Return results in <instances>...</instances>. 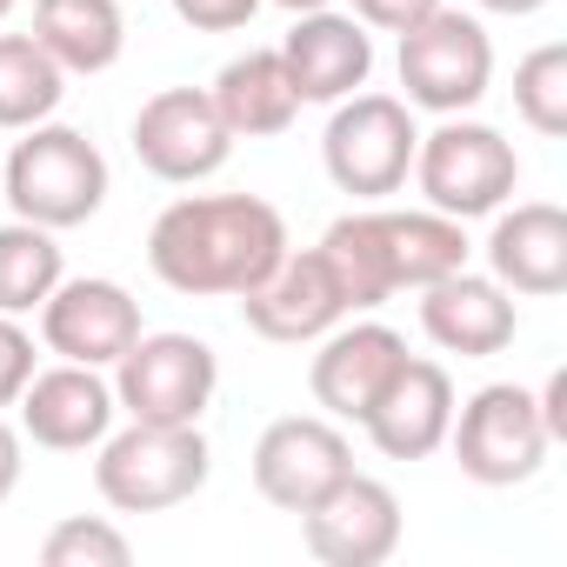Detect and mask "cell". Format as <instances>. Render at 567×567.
<instances>
[{
    "mask_svg": "<svg viewBox=\"0 0 567 567\" xmlns=\"http://www.w3.org/2000/svg\"><path fill=\"white\" fill-rule=\"evenodd\" d=\"M288 254V220L254 194H200V200H174L154 234H147V260L174 295H247L280 267Z\"/></svg>",
    "mask_w": 567,
    "mask_h": 567,
    "instance_id": "cell-1",
    "label": "cell"
},
{
    "mask_svg": "<svg viewBox=\"0 0 567 567\" xmlns=\"http://www.w3.org/2000/svg\"><path fill=\"white\" fill-rule=\"evenodd\" d=\"M207 441L200 427H161V421H134L127 434L101 441V461H94V487L107 507L121 514H161V507H181L207 487Z\"/></svg>",
    "mask_w": 567,
    "mask_h": 567,
    "instance_id": "cell-2",
    "label": "cell"
},
{
    "mask_svg": "<svg viewBox=\"0 0 567 567\" xmlns=\"http://www.w3.org/2000/svg\"><path fill=\"white\" fill-rule=\"evenodd\" d=\"M8 200L34 227H81L107 200V161L74 127H28L8 154Z\"/></svg>",
    "mask_w": 567,
    "mask_h": 567,
    "instance_id": "cell-3",
    "label": "cell"
},
{
    "mask_svg": "<svg viewBox=\"0 0 567 567\" xmlns=\"http://www.w3.org/2000/svg\"><path fill=\"white\" fill-rule=\"evenodd\" d=\"M414 147H421V134H414L408 101H394V94H348L341 114L328 121L321 161H328V174H334L341 194L381 200V194H394L408 181Z\"/></svg>",
    "mask_w": 567,
    "mask_h": 567,
    "instance_id": "cell-4",
    "label": "cell"
},
{
    "mask_svg": "<svg viewBox=\"0 0 567 567\" xmlns=\"http://www.w3.org/2000/svg\"><path fill=\"white\" fill-rule=\"evenodd\" d=\"M414 174H421V194L434 214H454V220H474V214H494L514 181H520V161L514 147L481 127V121H447L434 134H421L414 147Z\"/></svg>",
    "mask_w": 567,
    "mask_h": 567,
    "instance_id": "cell-5",
    "label": "cell"
},
{
    "mask_svg": "<svg viewBox=\"0 0 567 567\" xmlns=\"http://www.w3.org/2000/svg\"><path fill=\"white\" fill-rule=\"evenodd\" d=\"M114 368H121L114 401L134 421H161V427H194L220 388V361L194 334H141Z\"/></svg>",
    "mask_w": 567,
    "mask_h": 567,
    "instance_id": "cell-6",
    "label": "cell"
},
{
    "mask_svg": "<svg viewBox=\"0 0 567 567\" xmlns=\"http://www.w3.org/2000/svg\"><path fill=\"white\" fill-rule=\"evenodd\" d=\"M447 434H454L461 474L481 481V487L534 481L540 461H547V447H554V434H547V421H540V401H534L527 388H481V394L461 408V421H454Z\"/></svg>",
    "mask_w": 567,
    "mask_h": 567,
    "instance_id": "cell-7",
    "label": "cell"
},
{
    "mask_svg": "<svg viewBox=\"0 0 567 567\" xmlns=\"http://www.w3.org/2000/svg\"><path fill=\"white\" fill-rule=\"evenodd\" d=\"M487 74H494V48H487V28L467 14L434 8L427 21H414L401 34V87L427 114L474 107L487 94Z\"/></svg>",
    "mask_w": 567,
    "mask_h": 567,
    "instance_id": "cell-8",
    "label": "cell"
},
{
    "mask_svg": "<svg viewBox=\"0 0 567 567\" xmlns=\"http://www.w3.org/2000/svg\"><path fill=\"white\" fill-rule=\"evenodd\" d=\"M348 474H354V447H348V434L334 421L288 414L254 441V487H260V501L288 507V514H308Z\"/></svg>",
    "mask_w": 567,
    "mask_h": 567,
    "instance_id": "cell-9",
    "label": "cell"
},
{
    "mask_svg": "<svg viewBox=\"0 0 567 567\" xmlns=\"http://www.w3.org/2000/svg\"><path fill=\"white\" fill-rule=\"evenodd\" d=\"M301 527H308L315 560H328V567H381L401 547V501H394L388 481L348 474L301 514Z\"/></svg>",
    "mask_w": 567,
    "mask_h": 567,
    "instance_id": "cell-10",
    "label": "cell"
},
{
    "mask_svg": "<svg viewBox=\"0 0 567 567\" xmlns=\"http://www.w3.org/2000/svg\"><path fill=\"white\" fill-rule=\"evenodd\" d=\"M227 147L234 134L200 87H167L134 114V154L161 181H207L227 161Z\"/></svg>",
    "mask_w": 567,
    "mask_h": 567,
    "instance_id": "cell-11",
    "label": "cell"
},
{
    "mask_svg": "<svg viewBox=\"0 0 567 567\" xmlns=\"http://www.w3.org/2000/svg\"><path fill=\"white\" fill-rule=\"evenodd\" d=\"M240 315L260 341H280V348H301V341H321L328 328H341L348 301L334 288V274L315 254H280V267L260 280V288L240 295Z\"/></svg>",
    "mask_w": 567,
    "mask_h": 567,
    "instance_id": "cell-12",
    "label": "cell"
},
{
    "mask_svg": "<svg viewBox=\"0 0 567 567\" xmlns=\"http://www.w3.org/2000/svg\"><path fill=\"white\" fill-rule=\"evenodd\" d=\"M41 334L61 361L107 368L141 341V308L121 280H68L41 301Z\"/></svg>",
    "mask_w": 567,
    "mask_h": 567,
    "instance_id": "cell-13",
    "label": "cell"
},
{
    "mask_svg": "<svg viewBox=\"0 0 567 567\" xmlns=\"http://www.w3.org/2000/svg\"><path fill=\"white\" fill-rule=\"evenodd\" d=\"M361 427H368V441H374L388 461H421V454H434V447L447 441V427H454V381H447V368L408 354V361L388 374V388L374 394V408L361 414Z\"/></svg>",
    "mask_w": 567,
    "mask_h": 567,
    "instance_id": "cell-14",
    "label": "cell"
},
{
    "mask_svg": "<svg viewBox=\"0 0 567 567\" xmlns=\"http://www.w3.org/2000/svg\"><path fill=\"white\" fill-rule=\"evenodd\" d=\"M21 427H28L34 447L81 454V447L107 441V427H114V388L94 368H81V361L48 368V374H34L21 388Z\"/></svg>",
    "mask_w": 567,
    "mask_h": 567,
    "instance_id": "cell-15",
    "label": "cell"
},
{
    "mask_svg": "<svg viewBox=\"0 0 567 567\" xmlns=\"http://www.w3.org/2000/svg\"><path fill=\"white\" fill-rule=\"evenodd\" d=\"M280 68H288L301 101H348L374 74V41L361 21L321 8V14H301L295 34L280 41Z\"/></svg>",
    "mask_w": 567,
    "mask_h": 567,
    "instance_id": "cell-16",
    "label": "cell"
},
{
    "mask_svg": "<svg viewBox=\"0 0 567 567\" xmlns=\"http://www.w3.org/2000/svg\"><path fill=\"white\" fill-rule=\"evenodd\" d=\"M401 361H408V341L394 328H381V321H361V328H341V334L328 328L308 381H315V401L334 421H361Z\"/></svg>",
    "mask_w": 567,
    "mask_h": 567,
    "instance_id": "cell-17",
    "label": "cell"
},
{
    "mask_svg": "<svg viewBox=\"0 0 567 567\" xmlns=\"http://www.w3.org/2000/svg\"><path fill=\"white\" fill-rule=\"evenodd\" d=\"M421 328L447 348V354H467V361H487L514 341V301L501 280H481V274H441L421 288Z\"/></svg>",
    "mask_w": 567,
    "mask_h": 567,
    "instance_id": "cell-18",
    "label": "cell"
},
{
    "mask_svg": "<svg viewBox=\"0 0 567 567\" xmlns=\"http://www.w3.org/2000/svg\"><path fill=\"white\" fill-rule=\"evenodd\" d=\"M487 267L514 295H560L567 288V214L554 200H520L487 234Z\"/></svg>",
    "mask_w": 567,
    "mask_h": 567,
    "instance_id": "cell-19",
    "label": "cell"
},
{
    "mask_svg": "<svg viewBox=\"0 0 567 567\" xmlns=\"http://www.w3.org/2000/svg\"><path fill=\"white\" fill-rule=\"evenodd\" d=\"M207 101H214V114L227 121L234 141H240V134H247V141H260V134H288L295 114H301V94H295L288 68H280V48H260V54L227 61Z\"/></svg>",
    "mask_w": 567,
    "mask_h": 567,
    "instance_id": "cell-20",
    "label": "cell"
},
{
    "mask_svg": "<svg viewBox=\"0 0 567 567\" xmlns=\"http://www.w3.org/2000/svg\"><path fill=\"white\" fill-rule=\"evenodd\" d=\"M34 41L61 74H107L121 61V8L114 0H34Z\"/></svg>",
    "mask_w": 567,
    "mask_h": 567,
    "instance_id": "cell-21",
    "label": "cell"
},
{
    "mask_svg": "<svg viewBox=\"0 0 567 567\" xmlns=\"http://www.w3.org/2000/svg\"><path fill=\"white\" fill-rule=\"evenodd\" d=\"M381 247H388V274L394 288H427L441 274L467 267V234L454 214H381Z\"/></svg>",
    "mask_w": 567,
    "mask_h": 567,
    "instance_id": "cell-22",
    "label": "cell"
},
{
    "mask_svg": "<svg viewBox=\"0 0 567 567\" xmlns=\"http://www.w3.org/2000/svg\"><path fill=\"white\" fill-rule=\"evenodd\" d=\"M321 260H328V274H334L348 315L381 308V301L394 295L388 247H381V214H341V220L321 234Z\"/></svg>",
    "mask_w": 567,
    "mask_h": 567,
    "instance_id": "cell-23",
    "label": "cell"
},
{
    "mask_svg": "<svg viewBox=\"0 0 567 567\" xmlns=\"http://www.w3.org/2000/svg\"><path fill=\"white\" fill-rule=\"evenodd\" d=\"M68 74L54 68V54L28 34H0V127H41L61 107Z\"/></svg>",
    "mask_w": 567,
    "mask_h": 567,
    "instance_id": "cell-24",
    "label": "cell"
},
{
    "mask_svg": "<svg viewBox=\"0 0 567 567\" xmlns=\"http://www.w3.org/2000/svg\"><path fill=\"white\" fill-rule=\"evenodd\" d=\"M54 288H61L54 227H34V220L0 227V315H34Z\"/></svg>",
    "mask_w": 567,
    "mask_h": 567,
    "instance_id": "cell-25",
    "label": "cell"
},
{
    "mask_svg": "<svg viewBox=\"0 0 567 567\" xmlns=\"http://www.w3.org/2000/svg\"><path fill=\"white\" fill-rule=\"evenodd\" d=\"M514 107L534 134H567V48H534L520 68H514Z\"/></svg>",
    "mask_w": 567,
    "mask_h": 567,
    "instance_id": "cell-26",
    "label": "cell"
},
{
    "mask_svg": "<svg viewBox=\"0 0 567 567\" xmlns=\"http://www.w3.org/2000/svg\"><path fill=\"white\" fill-rule=\"evenodd\" d=\"M127 534L121 527H107V520H87V514H74V520H61L48 540H41V560L48 567H127Z\"/></svg>",
    "mask_w": 567,
    "mask_h": 567,
    "instance_id": "cell-27",
    "label": "cell"
},
{
    "mask_svg": "<svg viewBox=\"0 0 567 567\" xmlns=\"http://www.w3.org/2000/svg\"><path fill=\"white\" fill-rule=\"evenodd\" d=\"M28 381H34V341L28 328H14V315H0V408H14Z\"/></svg>",
    "mask_w": 567,
    "mask_h": 567,
    "instance_id": "cell-28",
    "label": "cell"
},
{
    "mask_svg": "<svg viewBox=\"0 0 567 567\" xmlns=\"http://www.w3.org/2000/svg\"><path fill=\"white\" fill-rule=\"evenodd\" d=\"M254 8L260 0H174V14L187 28H200V34H234V28L254 21Z\"/></svg>",
    "mask_w": 567,
    "mask_h": 567,
    "instance_id": "cell-29",
    "label": "cell"
},
{
    "mask_svg": "<svg viewBox=\"0 0 567 567\" xmlns=\"http://www.w3.org/2000/svg\"><path fill=\"white\" fill-rule=\"evenodd\" d=\"M441 0H354L361 28H381V34H408L414 21H427Z\"/></svg>",
    "mask_w": 567,
    "mask_h": 567,
    "instance_id": "cell-30",
    "label": "cell"
},
{
    "mask_svg": "<svg viewBox=\"0 0 567 567\" xmlns=\"http://www.w3.org/2000/svg\"><path fill=\"white\" fill-rule=\"evenodd\" d=\"M534 401H540V421H547V434H554V441H567V381H560V374H547V388H540Z\"/></svg>",
    "mask_w": 567,
    "mask_h": 567,
    "instance_id": "cell-31",
    "label": "cell"
},
{
    "mask_svg": "<svg viewBox=\"0 0 567 567\" xmlns=\"http://www.w3.org/2000/svg\"><path fill=\"white\" fill-rule=\"evenodd\" d=\"M14 487H21V434L0 421V501H8Z\"/></svg>",
    "mask_w": 567,
    "mask_h": 567,
    "instance_id": "cell-32",
    "label": "cell"
},
{
    "mask_svg": "<svg viewBox=\"0 0 567 567\" xmlns=\"http://www.w3.org/2000/svg\"><path fill=\"white\" fill-rule=\"evenodd\" d=\"M487 14H534V8H547V0H481Z\"/></svg>",
    "mask_w": 567,
    "mask_h": 567,
    "instance_id": "cell-33",
    "label": "cell"
},
{
    "mask_svg": "<svg viewBox=\"0 0 567 567\" xmlns=\"http://www.w3.org/2000/svg\"><path fill=\"white\" fill-rule=\"evenodd\" d=\"M280 8H288V14H321L328 0H280Z\"/></svg>",
    "mask_w": 567,
    "mask_h": 567,
    "instance_id": "cell-34",
    "label": "cell"
},
{
    "mask_svg": "<svg viewBox=\"0 0 567 567\" xmlns=\"http://www.w3.org/2000/svg\"><path fill=\"white\" fill-rule=\"evenodd\" d=\"M8 14H14V0H0V21H8Z\"/></svg>",
    "mask_w": 567,
    "mask_h": 567,
    "instance_id": "cell-35",
    "label": "cell"
}]
</instances>
